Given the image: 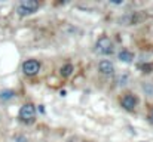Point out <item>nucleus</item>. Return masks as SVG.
Segmentation results:
<instances>
[{
    "label": "nucleus",
    "mask_w": 153,
    "mask_h": 142,
    "mask_svg": "<svg viewBox=\"0 0 153 142\" xmlns=\"http://www.w3.org/2000/svg\"><path fill=\"white\" fill-rule=\"evenodd\" d=\"M37 9H39V3H37L36 0H22V1L19 3L16 12H18V15H21V16H27V15L34 13Z\"/></svg>",
    "instance_id": "f257e3e1"
},
{
    "label": "nucleus",
    "mask_w": 153,
    "mask_h": 142,
    "mask_svg": "<svg viewBox=\"0 0 153 142\" xmlns=\"http://www.w3.org/2000/svg\"><path fill=\"white\" fill-rule=\"evenodd\" d=\"M143 70H146V73H149L150 70H153V64H147V65H143Z\"/></svg>",
    "instance_id": "9b49d317"
},
{
    "label": "nucleus",
    "mask_w": 153,
    "mask_h": 142,
    "mask_svg": "<svg viewBox=\"0 0 153 142\" xmlns=\"http://www.w3.org/2000/svg\"><path fill=\"white\" fill-rule=\"evenodd\" d=\"M95 52L100 53V55H110V53H113V43H111V40L108 37H105V36L100 37L97 40V43H95Z\"/></svg>",
    "instance_id": "f03ea898"
},
{
    "label": "nucleus",
    "mask_w": 153,
    "mask_h": 142,
    "mask_svg": "<svg viewBox=\"0 0 153 142\" xmlns=\"http://www.w3.org/2000/svg\"><path fill=\"white\" fill-rule=\"evenodd\" d=\"M150 120H152V123H153V110H152V113H150Z\"/></svg>",
    "instance_id": "ddd939ff"
},
{
    "label": "nucleus",
    "mask_w": 153,
    "mask_h": 142,
    "mask_svg": "<svg viewBox=\"0 0 153 142\" xmlns=\"http://www.w3.org/2000/svg\"><path fill=\"white\" fill-rule=\"evenodd\" d=\"M140 19H141L140 13H131V15H126V16H123V18L120 19V22H122L123 25H135V24H137Z\"/></svg>",
    "instance_id": "0eeeda50"
},
{
    "label": "nucleus",
    "mask_w": 153,
    "mask_h": 142,
    "mask_svg": "<svg viewBox=\"0 0 153 142\" xmlns=\"http://www.w3.org/2000/svg\"><path fill=\"white\" fill-rule=\"evenodd\" d=\"M98 70H100V73L105 74V76H110V74H113V71H114L113 64H111L110 61H105V59H102L101 62L98 64Z\"/></svg>",
    "instance_id": "423d86ee"
},
{
    "label": "nucleus",
    "mask_w": 153,
    "mask_h": 142,
    "mask_svg": "<svg viewBox=\"0 0 153 142\" xmlns=\"http://www.w3.org/2000/svg\"><path fill=\"white\" fill-rule=\"evenodd\" d=\"M40 70V62L36 61V59H28L22 64V71L27 74V76H36Z\"/></svg>",
    "instance_id": "20e7f679"
},
{
    "label": "nucleus",
    "mask_w": 153,
    "mask_h": 142,
    "mask_svg": "<svg viewBox=\"0 0 153 142\" xmlns=\"http://www.w3.org/2000/svg\"><path fill=\"white\" fill-rule=\"evenodd\" d=\"M15 142H27V139H25L24 136H18V138L15 139Z\"/></svg>",
    "instance_id": "f8f14e48"
},
{
    "label": "nucleus",
    "mask_w": 153,
    "mask_h": 142,
    "mask_svg": "<svg viewBox=\"0 0 153 142\" xmlns=\"http://www.w3.org/2000/svg\"><path fill=\"white\" fill-rule=\"evenodd\" d=\"M120 105L125 108V110H134V107L137 105V98L132 96V95H125L122 99H120Z\"/></svg>",
    "instance_id": "39448f33"
},
{
    "label": "nucleus",
    "mask_w": 153,
    "mask_h": 142,
    "mask_svg": "<svg viewBox=\"0 0 153 142\" xmlns=\"http://www.w3.org/2000/svg\"><path fill=\"white\" fill-rule=\"evenodd\" d=\"M132 58H134V55H132L131 52H128V50H122V52L119 53V59H120L122 62H131Z\"/></svg>",
    "instance_id": "6e6552de"
},
{
    "label": "nucleus",
    "mask_w": 153,
    "mask_h": 142,
    "mask_svg": "<svg viewBox=\"0 0 153 142\" xmlns=\"http://www.w3.org/2000/svg\"><path fill=\"white\" fill-rule=\"evenodd\" d=\"M71 73H73V67H71L70 64H65V65L61 68V74H62L64 77H68Z\"/></svg>",
    "instance_id": "9d476101"
},
{
    "label": "nucleus",
    "mask_w": 153,
    "mask_h": 142,
    "mask_svg": "<svg viewBox=\"0 0 153 142\" xmlns=\"http://www.w3.org/2000/svg\"><path fill=\"white\" fill-rule=\"evenodd\" d=\"M34 114H36V108L34 105L31 104H25L21 107L19 110V118L24 121V123H31L34 120Z\"/></svg>",
    "instance_id": "7ed1b4c3"
},
{
    "label": "nucleus",
    "mask_w": 153,
    "mask_h": 142,
    "mask_svg": "<svg viewBox=\"0 0 153 142\" xmlns=\"http://www.w3.org/2000/svg\"><path fill=\"white\" fill-rule=\"evenodd\" d=\"M13 90H1L0 92V99L1 101H7V99H12L13 98Z\"/></svg>",
    "instance_id": "1a4fd4ad"
}]
</instances>
